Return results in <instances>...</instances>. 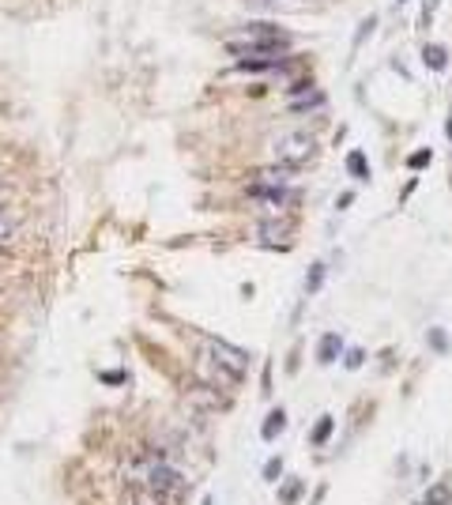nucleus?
Returning <instances> with one entry per match:
<instances>
[{
	"instance_id": "obj_12",
	"label": "nucleus",
	"mask_w": 452,
	"mask_h": 505,
	"mask_svg": "<svg viewBox=\"0 0 452 505\" xmlns=\"http://www.w3.org/2000/svg\"><path fill=\"white\" fill-rule=\"evenodd\" d=\"M422 61H426L430 68L437 72V68H445V64H448V53L441 46H426V49H422Z\"/></svg>"
},
{
	"instance_id": "obj_18",
	"label": "nucleus",
	"mask_w": 452,
	"mask_h": 505,
	"mask_svg": "<svg viewBox=\"0 0 452 505\" xmlns=\"http://www.w3.org/2000/svg\"><path fill=\"white\" fill-rule=\"evenodd\" d=\"M366 362V351H358V347H351V351H343V366L347 369H358Z\"/></svg>"
},
{
	"instance_id": "obj_8",
	"label": "nucleus",
	"mask_w": 452,
	"mask_h": 505,
	"mask_svg": "<svg viewBox=\"0 0 452 505\" xmlns=\"http://www.w3.org/2000/svg\"><path fill=\"white\" fill-rule=\"evenodd\" d=\"M305 483L298 479V475H290V479H283V486H279V505H298Z\"/></svg>"
},
{
	"instance_id": "obj_11",
	"label": "nucleus",
	"mask_w": 452,
	"mask_h": 505,
	"mask_svg": "<svg viewBox=\"0 0 452 505\" xmlns=\"http://www.w3.org/2000/svg\"><path fill=\"white\" fill-rule=\"evenodd\" d=\"M332 430H336V419H332V415H321V419H317V427H313V434H309V442H313V445H328Z\"/></svg>"
},
{
	"instance_id": "obj_23",
	"label": "nucleus",
	"mask_w": 452,
	"mask_h": 505,
	"mask_svg": "<svg viewBox=\"0 0 452 505\" xmlns=\"http://www.w3.org/2000/svg\"><path fill=\"white\" fill-rule=\"evenodd\" d=\"M8 238H11V223L0 219V242H8Z\"/></svg>"
},
{
	"instance_id": "obj_17",
	"label": "nucleus",
	"mask_w": 452,
	"mask_h": 505,
	"mask_svg": "<svg viewBox=\"0 0 452 505\" xmlns=\"http://www.w3.org/2000/svg\"><path fill=\"white\" fill-rule=\"evenodd\" d=\"M264 479H283V460H279V456H272L268 464H264Z\"/></svg>"
},
{
	"instance_id": "obj_21",
	"label": "nucleus",
	"mask_w": 452,
	"mask_h": 505,
	"mask_svg": "<svg viewBox=\"0 0 452 505\" xmlns=\"http://www.w3.org/2000/svg\"><path fill=\"white\" fill-rule=\"evenodd\" d=\"M313 106H321V95H309V98H298L294 110H313Z\"/></svg>"
},
{
	"instance_id": "obj_14",
	"label": "nucleus",
	"mask_w": 452,
	"mask_h": 505,
	"mask_svg": "<svg viewBox=\"0 0 452 505\" xmlns=\"http://www.w3.org/2000/svg\"><path fill=\"white\" fill-rule=\"evenodd\" d=\"M125 505H163V501H158L148 486H140V490H128L125 494Z\"/></svg>"
},
{
	"instance_id": "obj_10",
	"label": "nucleus",
	"mask_w": 452,
	"mask_h": 505,
	"mask_svg": "<svg viewBox=\"0 0 452 505\" xmlns=\"http://www.w3.org/2000/svg\"><path fill=\"white\" fill-rule=\"evenodd\" d=\"M272 68H279L275 57H242L237 61V72H272Z\"/></svg>"
},
{
	"instance_id": "obj_3",
	"label": "nucleus",
	"mask_w": 452,
	"mask_h": 505,
	"mask_svg": "<svg viewBox=\"0 0 452 505\" xmlns=\"http://www.w3.org/2000/svg\"><path fill=\"white\" fill-rule=\"evenodd\" d=\"M279 38H287V34L279 31L275 23H245V26H237V31L226 34V49L237 53V49H245V46H257V42H279Z\"/></svg>"
},
{
	"instance_id": "obj_1",
	"label": "nucleus",
	"mask_w": 452,
	"mask_h": 505,
	"mask_svg": "<svg viewBox=\"0 0 452 505\" xmlns=\"http://www.w3.org/2000/svg\"><path fill=\"white\" fill-rule=\"evenodd\" d=\"M143 475H148V483H143V486H148L163 505H166V501H181V494H185V479L174 471V464H170V460H163L158 453H151L148 464H143Z\"/></svg>"
},
{
	"instance_id": "obj_20",
	"label": "nucleus",
	"mask_w": 452,
	"mask_h": 505,
	"mask_svg": "<svg viewBox=\"0 0 452 505\" xmlns=\"http://www.w3.org/2000/svg\"><path fill=\"white\" fill-rule=\"evenodd\" d=\"M426 163H430V151H426V148H418L415 155H411V158H407V166H411V170H422V166H426Z\"/></svg>"
},
{
	"instance_id": "obj_4",
	"label": "nucleus",
	"mask_w": 452,
	"mask_h": 505,
	"mask_svg": "<svg viewBox=\"0 0 452 505\" xmlns=\"http://www.w3.org/2000/svg\"><path fill=\"white\" fill-rule=\"evenodd\" d=\"M207 351H211V358H215V366L219 369H226L234 381L249 369V354L242 351V347H234V343H222V340H207Z\"/></svg>"
},
{
	"instance_id": "obj_24",
	"label": "nucleus",
	"mask_w": 452,
	"mask_h": 505,
	"mask_svg": "<svg viewBox=\"0 0 452 505\" xmlns=\"http://www.w3.org/2000/svg\"><path fill=\"white\" fill-rule=\"evenodd\" d=\"M448 136H452V121H448Z\"/></svg>"
},
{
	"instance_id": "obj_15",
	"label": "nucleus",
	"mask_w": 452,
	"mask_h": 505,
	"mask_svg": "<svg viewBox=\"0 0 452 505\" xmlns=\"http://www.w3.org/2000/svg\"><path fill=\"white\" fill-rule=\"evenodd\" d=\"M426 340H430V347H433L437 354H448V332H445V328H430Z\"/></svg>"
},
{
	"instance_id": "obj_22",
	"label": "nucleus",
	"mask_w": 452,
	"mask_h": 505,
	"mask_svg": "<svg viewBox=\"0 0 452 505\" xmlns=\"http://www.w3.org/2000/svg\"><path fill=\"white\" fill-rule=\"evenodd\" d=\"M351 204H354V193H343L339 200H336V208H339V211H343V208H351Z\"/></svg>"
},
{
	"instance_id": "obj_16",
	"label": "nucleus",
	"mask_w": 452,
	"mask_h": 505,
	"mask_svg": "<svg viewBox=\"0 0 452 505\" xmlns=\"http://www.w3.org/2000/svg\"><path fill=\"white\" fill-rule=\"evenodd\" d=\"M321 279H324V264L317 260V264H309V272H305V290H317Z\"/></svg>"
},
{
	"instance_id": "obj_5",
	"label": "nucleus",
	"mask_w": 452,
	"mask_h": 505,
	"mask_svg": "<svg viewBox=\"0 0 452 505\" xmlns=\"http://www.w3.org/2000/svg\"><path fill=\"white\" fill-rule=\"evenodd\" d=\"M257 242L264 249H272V252H283V249H290V242H294V230H290L287 219H264L257 227Z\"/></svg>"
},
{
	"instance_id": "obj_6",
	"label": "nucleus",
	"mask_w": 452,
	"mask_h": 505,
	"mask_svg": "<svg viewBox=\"0 0 452 505\" xmlns=\"http://www.w3.org/2000/svg\"><path fill=\"white\" fill-rule=\"evenodd\" d=\"M283 430H287V411L283 407H272L268 415H264V422H260V437H264V442H275Z\"/></svg>"
},
{
	"instance_id": "obj_2",
	"label": "nucleus",
	"mask_w": 452,
	"mask_h": 505,
	"mask_svg": "<svg viewBox=\"0 0 452 505\" xmlns=\"http://www.w3.org/2000/svg\"><path fill=\"white\" fill-rule=\"evenodd\" d=\"M313 151H317V140H313L305 128L279 132V140H275V158H279L283 166H298V163H305Z\"/></svg>"
},
{
	"instance_id": "obj_19",
	"label": "nucleus",
	"mask_w": 452,
	"mask_h": 505,
	"mask_svg": "<svg viewBox=\"0 0 452 505\" xmlns=\"http://www.w3.org/2000/svg\"><path fill=\"white\" fill-rule=\"evenodd\" d=\"M98 377H102V384H125L128 381L125 369H106V374H98Z\"/></svg>"
},
{
	"instance_id": "obj_13",
	"label": "nucleus",
	"mask_w": 452,
	"mask_h": 505,
	"mask_svg": "<svg viewBox=\"0 0 452 505\" xmlns=\"http://www.w3.org/2000/svg\"><path fill=\"white\" fill-rule=\"evenodd\" d=\"M347 170H351V174H354L358 181H366V178H369V166H366V155H362V151H351V155H347Z\"/></svg>"
},
{
	"instance_id": "obj_7",
	"label": "nucleus",
	"mask_w": 452,
	"mask_h": 505,
	"mask_svg": "<svg viewBox=\"0 0 452 505\" xmlns=\"http://www.w3.org/2000/svg\"><path fill=\"white\" fill-rule=\"evenodd\" d=\"M347 351V343H343V336H336V332H328V336H321V347H317V362H336V358Z\"/></svg>"
},
{
	"instance_id": "obj_9",
	"label": "nucleus",
	"mask_w": 452,
	"mask_h": 505,
	"mask_svg": "<svg viewBox=\"0 0 452 505\" xmlns=\"http://www.w3.org/2000/svg\"><path fill=\"white\" fill-rule=\"evenodd\" d=\"M415 505H452V486L448 483H437L426 490V498H418Z\"/></svg>"
}]
</instances>
